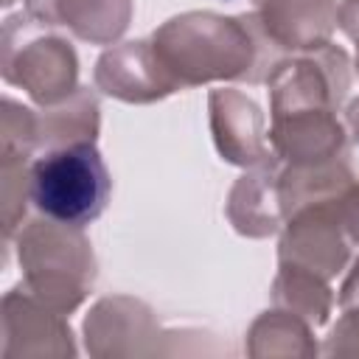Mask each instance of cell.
Wrapping results in <instances>:
<instances>
[{"label":"cell","mask_w":359,"mask_h":359,"mask_svg":"<svg viewBox=\"0 0 359 359\" xmlns=\"http://www.w3.org/2000/svg\"><path fill=\"white\" fill-rule=\"evenodd\" d=\"M208 121L216 151L222 160L252 168L275 157L272 146L266 143L264 112L261 107L241 90H210L208 95Z\"/></svg>","instance_id":"obj_10"},{"label":"cell","mask_w":359,"mask_h":359,"mask_svg":"<svg viewBox=\"0 0 359 359\" xmlns=\"http://www.w3.org/2000/svg\"><path fill=\"white\" fill-rule=\"evenodd\" d=\"M0 3H3V6H11V3H14V0H0Z\"/></svg>","instance_id":"obj_23"},{"label":"cell","mask_w":359,"mask_h":359,"mask_svg":"<svg viewBox=\"0 0 359 359\" xmlns=\"http://www.w3.org/2000/svg\"><path fill=\"white\" fill-rule=\"evenodd\" d=\"M244 351L255 359H272V356H317L320 348L314 342V328L286 311L272 306L264 311L247 331Z\"/></svg>","instance_id":"obj_15"},{"label":"cell","mask_w":359,"mask_h":359,"mask_svg":"<svg viewBox=\"0 0 359 359\" xmlns=\"http://www.w3.org/2000/svg\"><path fill=\"white\" fill-rule=\"evenodd\" d=\"M28 191L42 216L87 227L104 213L112 177L95 143H70L48 149L31 163Z\"/></svg>","instance_id":"obj_4"},{"label":"cell","mask_w":359,"mask_h":359,"mask_svg":"<svg viewBox=\"0 0 359 359\" xmlns=\"http://www.w3.org/2000/svg\"><path fill=\"white\" fill-rule=\"evenodd\" d=\"M337 325L328 331L320 353L325 356H359V303L339 309Z\"/></svg>","instance_id":"obj_19"},{"label":"cell","mask_w":359,"mask_h":359,"mask_svg":"<svg viewBox=\"0 0 359 359\" xmlns=\"http://www.w3.org/2000/svg\"><path fill=\"white\" fill-rule=\"evenodd\" d=\"M337 28L356 45V73H359V0H342L339 3Z\"/></svg>","instance_id":"obj_20"},{"label":"cell","mask_w":359,"mask_h":359,"mask_svg":"<svg viewBox=\"0 0 359 359\" xmlns=\"http://www.w3.org/2000/svg\"><path fill=\"white\" fill-rule=\"evenodd\" d=\"M280 157H269L261 165L247 168L227 196V219L238 236L266 238L283 227V208L278 196Z\"/></svg>","instance_id":"obj_13"},{"label":"cell","mask_w":359,"mask_h":359,"mask_svg":"<svg viewBox=\"0 0 359 359\" xmlns=\"http://www.w3.org/2000/svg\"><path fill=\"white\" fill-rule=\"evenodd\" d=\"M165 337L154 311L129 294L101 297L84 317V348L98 359L160 356L168 353L163 348Z\"/></svg>","instance_id":"obj_7"},{"label":"cell","mask_w":359,"mask_h":359,"mask_svg":"<svg viewBox=\"0 0 359 359\" xmlns=\"http://www.w3.org/2000/svg\"><path fill=\"white\" fill-rule=\"evenodd\" d=\"M34 151H39L36 140V112L11 95H3V112H0V154H14L31 160Z\"/></svg>","instance_id":"obj_18"},{"label":"cell","mask_w":359,"mask_h":359,"mask_svg":"<svg viewBox=\"0 0 359 359\" xmlns=\"http://www.w3.org/2000/svg\"><path fill=\"white\" fill-rule=\"evenodd\" d=\"M149 39L180 90L210 81L264 84L272 67L286 56L272 45L252 11L236 17L185 11L165 20Z\"/></svg>","instance_id":"obj_2"},{"label":"cell","mask_w":359,"mask_h":359,"mask_svg":"<svg viewBox=\"0 0 359 359\" xmlns=\"http://www.w3.org/2000/svg\"><path fill=\"white\" fill-rule=\"evenodd\" d=\"M272 151L286 165H317L334 160L351 143L342 104L351 90V59L328 42L314 50L286 53L269 73Z\"/></svg>","instance_id":"obj_1"},{"label":"cell","mask_w":359,"mask_h":359,"mask_svg":"<svg viewBox=\"0 0 359 359\" xmlns=\"http://www.w3.org/2000/svg\"><path fill=\"white\" fill-rule=\"evenodd\" d=\"M17 261L22 286L45 306L70 314L93 292L98 264L84 227L48 216L31 219L17 233Z\"/></svg>","instance_id":"obj_3"},{"label":"cell","mask_w":359,"mask_h":359,"mask_svg":"<svg viewBox=\"0 0 359 359\" xmlns=\"http://www.w3.org/2000/svg\"><path fill=\"white\" fill-rule=\"evenodd\" d=\"M269 294H272V306L303 317L311 328L325 325L334 311V292L328 280L294 264H278V275L272 280Z\"/></svg>","instance_id":"obj_16"},{"label":"cell","mask_w":359,"mask_h":359,"mask_svg":"<svg viewBox=\"0 0 359 359\" xmlns=\"http://www.w3.org/2000/svg\"><path fill=\"white\" fill-rule=\"evenodd\" d=\"M339 213H342V224H345L351 241L359 244V182H353L339 196Z\"/></svg>","instance_id":"obj_21"},{"label":"cell","mask_w":359,"mask_h":359,"mask_svg":"<svg viewBox=\"0 0 359 359\" xmlns=\"http://www.w3.org/2000/svg\"><path fill=\"white\" fill-rule=\"evenodd\" d=\"M3 359H65L76 356L73 328L62 311L45 306L22 280L3 294Z\"/></svg>","instance_id":"obj_8"},{"label":"cell","mask_w":359,"mask_h":359,"mask_svg":"<svg viewBox=\"0 0 359 359\" xmlns=\"http://www.w3.org/2000/svg\"><path fill=\"white\" fill-rule=\"evenodd\" d=\"M34 160L0 154V202H3V236L11 241V236L20 230L25 208L31 202L28 191V171Z\"/></svg>","instance_id":"obj_17"},{"label":"cell","mask_w":359,"mask_h":359,"mask_svg":"<svg viewBox=\"0 0 359 359\" xmlns=\"http://www.w3.org/2000/svg\"><path fill=\"white\" fill-rule=\"evenodd\" d=\"M98 98L90 87H79L73 95L53 107L36 112V140L39 151L70 146V143H95L101 129Z\"/></svg>","instance_id":"obj_14"},{"label":"cell","mask_w":359,"mask_h":359,"mask_svg":"<svg viewBox=\"0 0 359 359\" xmlns=\"http://www.w3.org/2000/svg\"><path fill=\"white\" fill-rule=\"evenodd\" d=\"M93 81L95 90L123 104H154L180 93L160 65L151 39H132L104 50L95 62Z\"/></svg>","instance_id":"obj_9"},{"label":"cell","mask_w":359,"mask_h":359,"mask_svg":"<svg viewBox=\"0 0 359 359\" xmlns=\"http://www.w3.org/2000/svg\"><path fill=\"white\" fill-rule=\"evenodd\" d=\"M351 244L353 241L342 224L339 199L306 202L283 219L278 264H294L331 280L351 261Z\"/></svg>","instance_id":"obj_6"},{"label":"cell","mask_w":359,"mask_h":359,"mask_svg":"<svg viewBox=\"0 0 359 359\" xmlns=\"http://www.w3.org/2000/svg\"><path fill=\"white\" fill-rule=\"evenodd\" d=\"M25 11L45 28H65L81 42L112 45L132 22V0H25Z\"/></svg>","instance_id":"obj_12"},{"label":"cell","mask_w":359,"mask_h":359,"mask_svg":"<svg viewBox=\"0 0 359 359\" xmlns=\"http://www.w3.org/2000/svg\"><path fill=\"white\" fill-rule=\"evenodd\" d=\"M0 73L39 107H53L79 90V56L67 39L50 34L28 11L11 14L0 36Z\"/></svg>","instance_id":"obj_5"},{"label":"cell","mask_w":359,"mask_h":359,"mask_svg":"<svg viewBox=\"0 0 359 359\" xmlns=\"http://www.w3.org/2000/svg\"><path fill=\"white\" fill-rule=\"evenodd\" d=\"M252 14L283 53L323 48L337 31V0H252Z\"/></svg>","instance_id":"obj_11"},{"label":"cell","mask_w":359,"mask_h":359,"mask_svg":"<svg viewBox=\"0 0 359 359\" xmlns=\"http://www.w3.org/2000/svg\"><path fill=\"white\" fill-rule=\"evenodd\" d=\"M345 126L351 132V140L359 143V98H353L348 107H345Z\"/></svg>","instance_id":"obj_22"}]
</instances>
